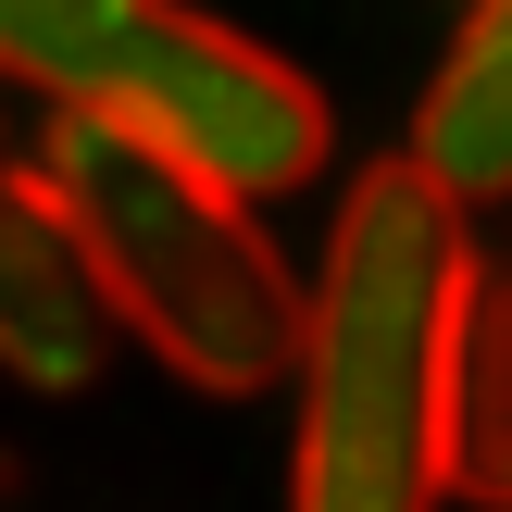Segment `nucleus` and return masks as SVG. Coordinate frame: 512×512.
Here are the masks:
<instances>
[{
    "mask_svg": "<svg viewBox=\"0 0 512 512\" xmlns=\"http://www.w3.org/2000/svg\"><path fill=\"white\" fill-rule=\"evenodd\" d=\"M38 188L100 288V325L138 338L175 388L250 400L300 363V275L238 188H213L200 163H175L150 138L75 125V113L38 125Z\"/></svg>",
    "mask_w": 512,
    "mask_h": 512,
    "instance_id": "f03ea898",
    "label": "nucleus"
},
{
    "mask_svg": "<svg viewBox=\"0 0 512 512\" xmlns=\"http://www.w3.org/2000/svg\"><path fill=\"white\" fill-rule=\"evenodd\" d=\"M438 488L512 512V263H475L438 388Z\"/></svg>",
    "mask_w": 512,
    "mask_h": 512,
    "instance_id": "423d86ee",
    "label": "nucleus"
},
{
    "mask_svg": "<svg viewBox=\"0 0 512 512\" xmlns=\"http://www.w3.org/2000/svg\"><path fill=\"white\" fill-rule=\"evenodd\" d=\"M113 325H100V288L75 263L63 213L38 188V138L13 125V88H0V375L25 388H88Z\"/></svg>",
    "mask_w": 512,
    "mask_h": 512,
    "instance_id": "20e7f679",
    "label": "nucleus"
},
{
    "mask_svg": "<svg viewBox=\"0 0 512 512\" xmlns=\"http://www.w3.org/2000/svg\"><path fill=\"white\" fill-rule=\"evenodd\" d=\"M400 163H413L425 188H450L463 213L475 200H512V0H463V38L425 75Z\"/></svg>",
    "mask_w": 512,
    "mask_h": 512,
    "instance_id": "39448f33",
    "label": "nucleus"
},
{
    "mask_svg": "<svg viewBox=\"0 0 512 512\" xmlns=\"http://www.w3.org/2000/svg\"><path fill=\"white\" fill-rule=\"evenodd\" d=\"M0 88L38 113L150 138L238 200L313 188L338 150L313 75L188 0H0Z\"/></svg>",
    "mask_w": 512,
    "mask_h": 512,
    "instance_id": "7ed1b4c3",
    "label": "nucleus"
},
{
    "mask_svg": "<svg viewBox=\"0 0 512 512\" xmlns=\"http://www.w3.org/2000/svg\"><path fill=\"white\" fill-rule=\"evenodd\" d=\"M488 250L463 238V200L413 163H363L325 225V263L300 288V438L288 512H438V388L450 325Z\"/></svg>",
    "mask_w": 512,
    "mask_h": 512,
    "instance_id": "f257e3e1",
    "label": "nucleus"
}]
</instances>
